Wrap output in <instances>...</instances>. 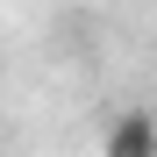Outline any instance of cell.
Returning <instances> with one entry per match:
<instances>
[{
    "instance_id": "obj_1",
    "label": "cell",
    "mask_w": 157,
    "mask_h": 157,
    "mask_svg": "<svg viewBox=\"0 0 157 157\" xmlns=\"http://www.w3.org/2000/svg\"><path fill=\"white\" fill-rule=\"evenodd\" d=\"M107 157H157V121L150 114H121L107 128Z\"/></svg>"
}]
</instances>
